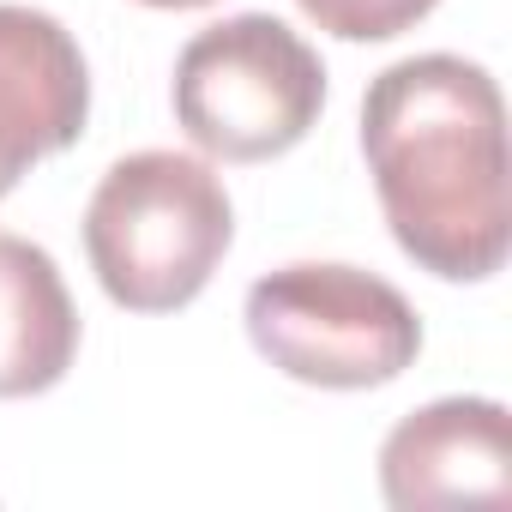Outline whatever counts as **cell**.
<instances>
[{
    "label": "cell",
    "instance_id": "cell-7",
    "mask_svg": "<svg viewBox=\"0 0 512 512\" xmlns=\"http://www.w3.org/2000/svg\"><path fill=\"white\" fill-rule=\"evenodd\" d=\"M79 356V308L55 253L0 235V398H37L67 380Z\"/></svg>",
    "mask_w": 512,
    "mask_h": 512
},
{
    "label": "cell",
    "instance_id": "cell-4",
    "mask_svg": "<svg viewBox=\"0 0 512 512\" xmlns=\"http://www.w3.org/2000/svg\"><path fill=\"white\" fill-rule=\"evenodd\" d=\"M247 338L278 374L320 392L386 386L422 356V320L404 290L338 260L266 272L247 290Z\"/></svg>",
    "mask_w": 512,
    "mask_h": 512
},
{
    "label": "cell",
    "instance_id": "cell-6",
    "mask_svg": "<svg viewBox=\"0 0 512 512\" xmlns=\"http://www.w3.org/2000/svg\"><path fill=\"white\" fill-rule=\"evenodd\" d=\"M91 121V73L55 13L0 0V199L31 163L79 145Z\"/></svg>",
    "mask_w": 512,
    "mask_h": 512
},
{
    "label": "cell",
    "instance_id": "cell-5",
    "mask_svg": "<svg viewBox=\"0 0 512 512\" xmlns=\"http://www.w3.org/2000/svg\"><path fill=\"white\" fill-rule=\"evenodd\" d=\"M380 494L398 512L506 506L512 500V416L494 398H440L410 410L380 446Z\"/></svg>",
    "mask_w": 512,
    "mask_h": 512
},
{
    "label": "cell",
    "instance_id": "cell-1",
    "mask_svg": "<svg viewBox=\"0 0 512 512\" xmlns=\"http://www.w3.org/2000/svg\"><path fill=\"white\" fill-rule=\"evenodd\" d=\"M362 157L392 241L446 284H482L506 266V103L488 67L464 55H410L362 97Z\"/></svg>",
    "mask_w": 512,
    "mask_h": 512
},
{
    "label": "cell",
    "instance_id": "cell-2",
    "mask_svg": "<svg viewBox=\"0 0 512 512\" xmlns=\"http://www.w3.org/2000/svg\"><path fill=\"white\" fill-rule=\"evenodd\" d=\"M235 241L223 175L187 151H133L109 163L85 205V253L103 296L127 314L187 308Z\"/></svg>",
    "mask_w": 512,
    "mask_h": 512
},
{
    "label": "cell",
    "instance_id": "cell-9",
    "mask_svg": "<svg viewBox=\"0 0 512 512\" xmlns=\"http://www.w3.org/2000/svg\"><path fill=\"white\" fill-rule=\"evenodd\" d=\"M139 7H157V13H193V7H211V0H139Z\"/></svg>",
    "mask_w": 512,
    "mask_h": 512
},
{
    "label": "cell",
    "instance_id": "cell-8",
    "mask_svg": "<svg viewBox=\"0 0 512 512\" xmlns=\"http://www.w3.org/2000/svg\"><path fill=\"white\" fill-rule=\"evenodd\" d=\"M296 7L338 43H392L416 31L440 0H296Z\"/></svg>",
    "mask_w": 512,
    "mask_h": 512
},
{
    "label": "cell",
    "instance_id": "cell-3",
    "mask_svg": "<svg viewBox=\"0 0 512 512\" xmlns=\"http://www.w3.org/2000/svg\"><path fill=\"white\" fill-rule=\"evenodd\" d=\"M175 121L217 163H272L326 109L320 55L272 13H235L175 55Z\"/></svg>",
    "mask_w": 512,
    "mask_h": 512
}]
</instances>
